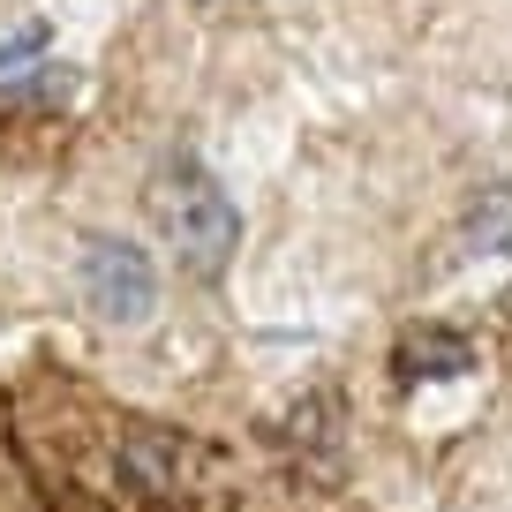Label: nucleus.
I'll list each match as a JSON object with an SVG mask.
<instances>
[{"label": "nucleus", "mask_w": 512, "mask_h": 512, "mask_svg": "<svg viewBox=\"0 0 512 512\" xmlns=\"http://www.w3.org/2000/svg\"><path fill=\"white\" fill-rule=\"evenodd\" d=\"M151 219H159V234L174 241V256L189 272H219L226 256H234V241H241L234 196H226L196 159H166L159 166V181H151Z\"/></svg>", "instance_id": "f257e3e1"}, {"label": "nucleus", "mask_w": 512, "mask_h": 512, "mask_svg": "<svg viewBox=\"0 0 512 512\" xmlns=\"http://www.w3.org/2000/svg\"><path fill=\"white\" fill-rule=\"evenodd\" d=\"M76 287H83V302H91V317L98 324H121V332L159 309V272H151V256L136 249V241H121V234L83 241Z\"/></svg>", "instance_id": "f03ea898"}, {"label": "nucleus", "mask_w": 512, "mask_h": 512, "mask_svg": "<svg viewBox=\"0 0 512 512\" xmlns=\"http://www.w3.org/2000/svg\"><path fill=\"white\" fill-rule=\"evenodd\" d=\"M189 467H196V445L159 422H128L121 445H113V475H121L128 497H144V505H166V497L189 490Z\"/></svg>", "instance_id": "7ed1b4c3"}, {"label": "nucleus", "mask_w": 512, "mask_h": 512, "mask_svg": "<svg viewBox=\"0 0 512 512\" xmlns=\"http://www.w3.org/2000/svg\"><path fill=\"white\" fill-rule=\"evenodd\" d=\"M467 369H475V347H467V332H452V324H407L400 347H392V377H400L407 392L467 377Z\"/></svg>", "instance_id": "20e7f679"}, {"label": "nucleus", "mask_w": 512, "mask_h": 512, "mask_svg": "<svg viewBox=\"0 0 512 512\" xmlns=\"http://www.w3.org/2000/svg\"><path fill=\"white\" fill-rule=\"evenodd\" d=\"M467 241L490 256H512V181H497L490 196H475V211H467Z\"/></svg>", "instance_id": "39448f33"}, {"label": "nucleus", "mask_w": 512, "mask_h": 512, "mask_svg": "<svg viewBox=\"0 0 512 512\" xmlns=\"http://www.w3.org/2000/svg\"><path fill=\"white\" fill-rule=\"evenodd\" d=\"M332 430H339V407L324 400V392L287 415V445H294V452H332Z\"/></svg>", "instance_id": "423d86ee"}]
</instances>
